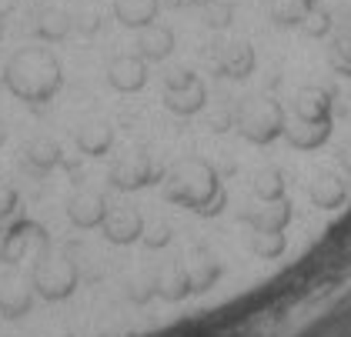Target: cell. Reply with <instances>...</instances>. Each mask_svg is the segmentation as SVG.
<instances>
[{
  "instance_id": "1",
  "label": "cell",
  "mask_w": 351,
  "mask_h": 337,
  "mask_svg": "<svg viewBox=\"0 0 351 337\" xmlns=\"http://www.w3.org/2000/svg\"><path fill=\"white\" fill-rule=\"evenodd\" d=\"M3 84L17 101H24L30 107H44L60 90L64 71H60V60L47 47H24L7 60Z\"/></svg>"
},
{
  "instance_id": "2",
  "label": "cell",
  "mask_w": 351,
  "mask_h": 337,
  "mask_svg": "<svg viewBox=\"0 0 351 337\" xmlns=\"http://www.w3.org/2000/svg\"><path fill=\"white\" fill-rule=\"evenodd\" d=\"M164 181H167V187H164L167 201L194 210L201 217H217L228 204V194L221 187L217 171L201 157L178 160L171 171H164Z\"/></svg>"
},
{
  "instance_id": "3",
  "label": "cell",
  "mask_w": 351,
  "mask_h": 337,
  "mask_svg": "<svg viewBox=\"0 0 351 337\" xmlns=\"http://www.w3.org/2000/svg\"><path fill=\"white\" fill-rule=\"evenodd\" d=\"M234 127L247 144L268 147L288 130V110L274 97H247L234 110Z\"/></svg>"
},
{
  "instance_id": "4",
  "label": "cell",
  "mask_w": 351,
  "mask_h": 337,
  "mask_svg": "<svg viewBox=\"0 0 351 337\" xmlns=\"http://www.w3.org/2000/svg\"><path fill=\"white\" fill-rule=\"evenodd\" d=\"M208 101V87L194 77L191 71H174L164 77V107L178 117H194Z\"/></svg>"
},
{
  "instance_id": "5",
  "label": "cell",
  "mask_w": 351,
  "mask_h": 337,
  "mask_svg": "<svg viewBox=\"0 0 351 337\" xmlns=\"http://www.w3.org/2000/svg\"><path fill=\"white\" fill-rule=\"evenodd\" d=\"M161 177H164V171L154 167V160L147 154H141V151L124 154L110 167V184H114L117 190H141V187L161 181Z\"/></svg>"
},
{
  "instance_id": "6",
  "label": "cell",
  "mask_w": 351,
  "mask_h": 337,
  "mask_svg": "<svg viewBox=\"0 0 351 337\" xmlns=\"http://www.w3.org/2000/svg\"><path fill=\"white\" fill-rule=\"evenodd\" d=\"M298 124H335V94L322 84H304L291 101Z\"/></svg>"
},
{
  "instance_id": "7",
  "label": "cell",
  "mask_w": 351,
  "mask_h": 337,
  "mask_svg": "<svg viewBox=\"0 0 351 337\" xmlns=\"http://www.w3.org/2000/svg\"><path fill=\"white\" fill-rule=\"evenodd\" d=\"M108 84L121 94H134L147 84V60L137 53H121L108 64Z\"/></svg>"
},
{
  "instance_id": "8",
  "label": "cell",
  "mask_w": 351,
  "mask_h": 337,
  "mask_svg": "<svg viewBox=\"0 0 351 337\" xmlns=\"http://www.w3.org/2000/svg\"><path fill=\"white\" fill-rule=\"evenodd\" d=\"M254 67H258V57H254V47L251 44H244V40H234V44H228L224 51L217 53V77H228V80H244L254 74Z\"/></svg>"
},
{
  "instance_id": "9",
  "label": "cell",
  "mask_w": 351,
  "mask_h": 337,
  "mask_svg": "<svg viewBox=\"0 0 351 337\" xmlns=\"http://www.w3.org/2000/svg\"><path fill=\"white\" fill-rule=\"evenodd\" d=\"M77 281L74 267L71 264H40L37 274H34V287L47 297V301H57V297H67L71 287Z\"/></svg>"
},
{
  "instance_id": "10",
  "label": "cell",
  "mask_w": 351,
  "mask_h": 337,
  "mask_svg": "<svg viewBox=\"0 0 351 337\" xmlns=\"http://www.w3.org/2000/svg\"><path fill=\"white\" fill-rule=\"evenodd\" d=\"M174 53V30L164 24H147L137 37V57H144L147 64H158V60H167Z\"/></svg>"
},
{
  "instance_id": "11",
  "label": "cell",
  "mask_w": 351,
  "mask_h": 337,
  "mask_svg": "<svg viewBox=\"0 0 351 337\" xmlns=\"http://www.w3.org/2000/svg\"><path fill=\"white\" fill-rule=\"evenodd\" d=\"M308 197H311V204L322 210H338L345 201H348V187L341 177H335V174H318L311 187H308Z\"/></svg>"
},
{
  "instance_id": "12",
  "label": "cell",
  "mask_w": 351,
  "mask_h": 337,
  "mask_svg": "<svg viewBox=\"0 0 351 337\" xmlns=\"http://www.w3.org/2000/svg\"><path fill=\"white\" fill-rule=\"evenodd\" d=\"M158 10H161V0H114V17L124 27H134V30H144L147 24H154Z\"/></svg>"
},
{
  "instance_id": "13",
  "label": "cell",
  "mask_w": 351,
  "mask_h": 337,
  "mask_svg": "<svg viewBox=\"0 0 351 337\" xmlns=\"http://www.w3.org/2000/svg\"><path fill=\"white\" fill-rule=\"evenodd\" d=\"M67 214H71V221H74L77 227H97V224H104V217H108V204H104L101 194L84 190L77 197H71Z\"/></svg>"
},
{
  "instance_id": "14",
  "label": "cell",
  "mask_w": 351,
  "mask_h": 337,
  "mask_svg": "<svg viewBox=\"0 0 351 337\" xmlns=\"http://www.w3.org/2000/svg\"><path fill=\"white\" fill-rule=\"evenodd\" d=\"M104 234L114 244H131L137 237H144V217L137 210H114L104 217Z\"/></svg>"
},
{
  "instance_id": "15",
  "label": "cell",
  "mask_w": 351,
  "mask_h": 337,
  "mask_svg": "<svg viewBox=\"0 0 351 337\" xmlns=\"http://www.w3.org/2000/svg\"><path fill=\"white\" fill-rule=\"evenodd\" d=\"M331 130H335V124H295V127L285 130V140L295 151H322L331 140Z\"/></svg>"
},
{
  "instance_id": "16",
  "label": "cell",
  "mask_w": 351,
  "mask_h": 337,
  "mask_svg": "<svg viewBox=\"0 0 351 337\" xmlns=\"http://www.w3.org/2000/svg\"><path fill=\"white\" fill-rule=\"evenodd\" d=\"M110 144H114V127L104 121H90L77 130V147L87 157H104L110 151Z\"/></svg>"
},
{
  "instance_id": "17",
  "label": "cell",
  "mask_w": 351,
  "mask_h": 337,
  "mask_svg": "<svg viewBox=\"0 0 351 337\" xmlns=\"http://www.w3.org/2000/svg\"><path fill=\"white\" fill-rule=\"evenodd\" d=\"M291 201H278V204H268V208L254 210V214H244V221L254 227V231H285L288 221H291Z\"/></svg>"
},
{
  "instance_id": "18",
  "label": "cell",
  "mask_w": 351,
  "mask_h": 337,
  "mask_svg": "<svg viewBox=\"0 0 351 337\" xmlns=\"http://www.w3.org/2000/svg\"><path fill=\"white\" fill-rule=\"evenodd\" d=\"M67 30H71V17H67L64 10H57V7H44V10H37L34 34H37L40 40H64V37H67Z\"/></svg>"
},
{
  "instance_id": "19",
  "label": "cell",
  "mask_w": 351,
  "mask_h": 337,
  "mask_svg": "<svg viewBox=\"0 0 351 337\" xmlns=\"http://www.w3.org/2000/svg\"><path fill=\"white\" fill-rule=\"evenodd\" d=\"M251 187H254V197H258L261 204H278V201H285V174H281L278 167L258 171Z\"/></svg>"
},
{
  "instance_id": "20",
  "label": "cell",
  "mask_w": 351,
  "mask_h": 337,
  "mask_svg": "<svg viewBox=\"0 0 351 337\" xmlns=\"http://www.w3.org/2000/svg\"><path fill=\"white\" fill-rule=\"evenodd\" d=\"M154 287H158V294L167 297V301H181V297H188L191 290H194V287H191V274L184 271V267H178V264L167 267L161 277H158V284Z\"/></svg>"
},
{
  "instance_id": "21",
  "label": "cell",
  "mask_w": 351,
  "mask_h": 337,
  "mask_svg": "<svg viewBox=\"0 0 351 337\" xmlns=\"http://www.w3.org/2000/svg\"><path fill=\"white\" fill-rule=\"evenodd\" d=\"M308 3L304 0H271V24L278 27H301L308 17Z\"/></svg>"
},
{
  "instance_id": "22",
  "label": "cell",
  "mask_w": 351,
  "mask_h": 337,
  "mask_svg": "<svg viewBox=\"0 0 351 337\" xmlns=\"http://www.w3.org/2000/svg\"><path fill=\"white\" fill-rule=\"evenodd\" d=\"M301 34L311 37V40H328V37H335V14H331L324 3L322 7H311L308 17H304V24H301Z\"/></svg>"
},
{
  "instance_id": "23",
  "label": "cell",
  "mask_w": 351,
  "mask_h": 337,
  "mask_svg": "<svg viewBox=\"0 0 351 337\" xmlns=\"http://www.w3.org/2000/svg\"><path fill=\"white\" fill-rule=\"evenodd\" d=\"M27 160L37 171H51V167H57V164L64 160V151H60V144L51 140V137H37L27 147Z\"/></svg>"
},
{
  "instance_id": "24",
  "label": "cell",
  "mask_w": 351,
  "mask_h": 337,
  "mask_svg": "<svg viewBox=\"0 0 351 337\" xmlns=\"http://www.w3.org/2000/svg\"><path fill=\"white\" fill-rule=\"evenodd\" d=\"M285 247H288L285 231H254L251 234V251H254L258 258L274 260V258H281V254H285Z\"/></svg>"
},
{
  "instance_id": "25",
  "label": "cell",
  "mask_w": 351,
  "mask_h": 337,
  "mask_svg": "<svg viewBox=\"0 0 351 337\" xmlns=\"http://www.w3.org/2000/svg\"><path fill=\"white\" fill-rule=\"evenodd\" d=\"M217 277H221V264H217L211 254H204V258L194 260V274H191V287H194V290L211 287Z\"/></svg>"
},
{
  "instance_id": "26",
  "label": "cell",
  "mask_w": 351,
  "mask_h": 337,
  "mask_svg": "<svg viewBox=\"0 0 351 337\" xmlns=\"http://www.w3.org/2000/svg\"><path fill=\"white\" fill-rule=\"evenodd\" d=\"M231 17H234V7H231V3L215 0V3H208V7H204V24L215 27V30H224V27L231 24Z\"/></svg>"
},
{
  "instance_id": "27",
  "label": "cell",
  "mask_w": 351,
  "mask_h": 337,
  "mask_svg": "<svg viewBox=\"0 0 351 337\" xmlns=\"http://www.w3.org/2000/svg\"><path fill=\"white\" fill-rule=\"evenodd\" d=\"M14 208H17V190L0 181V221H3V217H10Z\"/></svg>"
},
{
  "instance_id": "28",
  "label": "cell",
  "mask_w": 351,
  "mask_h": 337,
  "mask_svg": "<svg viewBox=\"0 0 351 337\" xmlns=\"http://www.w3.org/2000/svg\"><path fill=\"white\" fill-rule=\"evenodd\" d=\"M141 240H144L147 247H164V244L171 240V227H167V224H158V227H154V234H144Z\"/></svg>"
},
{
  "instance_id": "29",
  "label": "cell",
  "mask_w": 351,
  "mask_h": 337,
  "mask_svg": "<svg viewBox=\"0 0 351 337\" xmlns=\"http://www.w3.org/2000/svg\"><path fill=\"white\" fill-rule=\"evenodd\" d=\"M338 160H341V167H345V171L351 174V144H345V147H341V154H338Z\"/></svg>"
},
{
  "instance_id": "30",
  "label": "cell",
  "mask_w": 351,
  "mask_h": 337,
  "mask_svg": "<svg viewBox=\"0 0 351 337\" xmlns=\"http://www.w3.org/2000/svg\"><path fill=\"white\" fill-rule=\"evenodd\" d=\"M3 140H7V124L0 121V147H3Z\"/></svg>"
},
{
  "instance_id": "31",
  "label": "cell",
  "mask_w": 351,
  "mask_h": 337,
  "mask_svg": "<svg viewBox=\"0 0 351 337\" xmlns=\"http://www.w3.org/2000/svg\"><path fill=\"white\" fill-rule=\"evenodd\" d=\"M188 3H194V7H208V3H215V0H188Z\"/></svg>"
},
{
  "instance_id": "32",
  "label": "cell",
  "mask_w": 351,
  "mask_h": 337,
  "mask_svg": "<svg viewBox=\"0 0 351 337\" xmlns=\"http://www.w3.org/2000/svg\"><path fill=\"white\" fill-rule=\"evenodd\" d=\"M304 3H308V7H322L324 0H304Z\"/></svg>"
},
{
  "instance_id": "33",
  "label": "cell",
  "mask_w": 351,
  "mask_h": 337,
  "mask_svg": "<svg viewBox=\"0 0 351 337\" xmlns=\"http://www.w3.org/2000/svg\"><path fill=\"white\" fill-rule=\"evenodd\" d=\"M0 40H3V10H0Z\"/></svg>"
}]
</instances>
